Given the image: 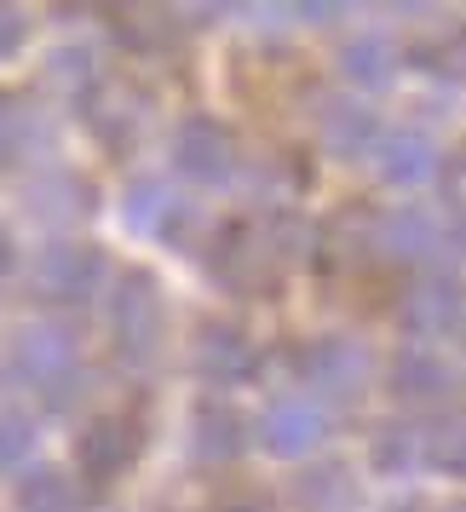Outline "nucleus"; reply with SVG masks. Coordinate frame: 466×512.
Listing matches in <instances>:
<instances>
[{"label":"nucleus","mask_w":466,"mask_h":512,"mask_svg":"<svg viewBox=\"0 0 466 512\" xmlns=\"http://www.w3.org/2000/svg\"><path fill=\"white\" fill-rule=\"evenodd\" d=\"M87 277H93V254H75V248H52L47 259H41V294H81L87 288Z\"/></svg>","instance_id":"1"},{"label":"nucleus","mask_w":466,"mask_h":512,"mask_svg":"<svg viewBox=\"0 0 466 512\" xmlns=\"http://www.w3.org/2000/svg\"><path fill=\"white\" fill-rule=\"evenodd\" d=\"M18 501H24V512H64L70 507V495H64V478H58V472H29L24 484H18Z\"/></svg>","instance_id":"2"},{"label":"nucleus","mask_w":466,"mask_h":512,"mask_svg":"<svg viewBox=\"0 0 466 512\" xmlns=\"http://www.w3.org/2000/svg\"><path fill=\"white\" fill-rule=\"evenodd\" d=\"M24 443H29L24 420H0V461H12V455H18Z\"/></svg>","instance_id":"3"},{"label":"nucleus","mask_w":466,"mask_h":512,"mask_svg":"<svg viewBox=\"0 0 466 512\" xmlns=\"http://www.w3.org/2000/svg\"><path fill=\"white\" fill-rule=\"evenodd\" d=\"M0 156H6V110H0Z\"/></svg>","instance_id":"4"},{"label":"nucleus","mask_w":466,"mask_h":512,"mask_svg":"<svg viewBox=\"0 0 466 512\" xmlns=\"http://www.w3.org/2000/svg\"><path fill=\"white\" fill-rule=\"evenodd\" d=\"M0 271H6V242H0Z\"/></svg>","instance_id":"5"}]
</instances>
